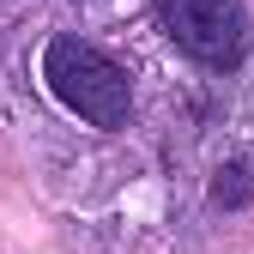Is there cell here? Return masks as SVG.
I'll return each instance as SVG.
<instances>
[{"instance_id":"2","label":"cell","mask_w":254,"mask_h":254,"mask_svg":"<svg viewBox=\"0 0 254 254\" xmlns=\"http://www.w3.org/2000/svg\"><path fill=\"white\" fill-rule=\"evenodd\" d=\"M151 12H157L164 37L188 61H200L212 73L242 67V55H248V12H242V0H151Z\"/></svg>"},{"instance_id":"3","label":"cell","mask_w":254,"mask_h":254,"mask_svg":"<svg viewBox=\"0 0 254 254\" xmlns=\"http://www.w3.org/2000/svg\"><path fill=\"white\" fill-rule=\"evenodd\" d=\"M212 200L218 206H248L254 200V170L248 164H224V170L212 176Z\"/></svg>"},{"instance_id":"1","label":"cell","mask_w":254,"mask_h":254,"mask_svg":"<svg viewBox=\"0 0 254 254\" xmlns=\"http://www.w3.org/2000/svg\"><path fill=\"white\" fill-rule=\"evenodd\" d=\"M43 79L61 103L91 127H127L133 115V79L115 55H103L85 37H55L43 49Z\"/></svg>"}]
</instances>
